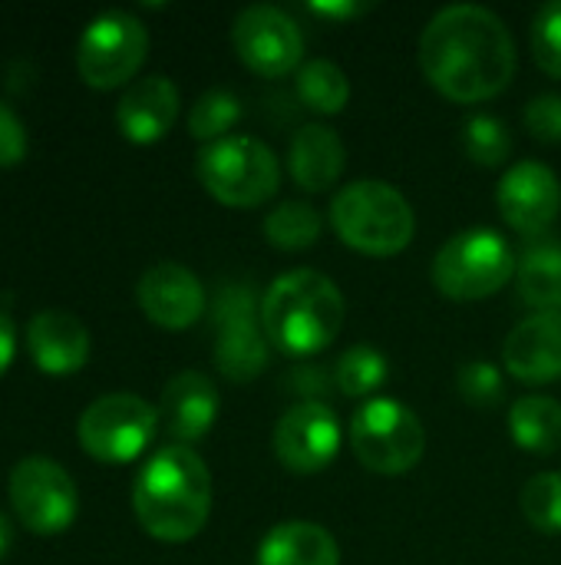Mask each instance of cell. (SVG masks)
I'll return each mask as SVG.
<instances>
[{
	"instance_id": "obj_1",
	"label": "cell",
	"mask_w": 561,
	"mask_h": 565,
	"mask_svg": "<svg viewBox=\"0 0 561 565\" xmlns=\"http://www.w3.org/2000/svg\"><path fill=\"white\" fill-rule=\"evenodd\" d=\"M420 70L440 96L463 106L486 103L513 83L516 43L489 7L453 3L420 33Z\"/></svg>"
},
{
	"instance_id": "obj_2",
	"label": "cell",
	"mask_w": 561,
	"mask_h": 565,
	"mask_svg": "<svg viewBox=\"0 0 561 565\" xmlns=\"http://www.w3.org/2000/svg\"><path fill=\"white\" fill-rule=\"evenodd\" d=\"M132 513L159 543L195 540L212 516V473L205 460L182 444L155 450L132 483Z\"/></svg>"
},
{
	"instance_id": "obj_3",
	"label": "cell",
	"mask_w": 561,
	"mask_h": 565,
	"mask_svg": "<svg viewBox=\"0 0 561 565\" xmlns=\"http://www.w3.org/2000/svg\"><path fill=\"white\" fill-rule=\"evenodd\" d=\"M344 318L347 301L341 288L314 268H298L274 278L261 298V324L268 344L288 358L321 354L337 341Z\"/></svg>"
},
{
	"instance_id": "obj_4",
	"label": "cell",
	"mask_w": 561,
	"mask_h": 565,
	"mask_svg": "<svg viewBox=\"0 0 561 565\" xmlns=\"http://www.w3.org/2000/svg\"><path fill=\"white\" fill-rule=\"evenodd\" d=\"M331 225L347 248L370 258H390L413 242L417 215L390 182L357 179L334 195Z\"/></svg>"
},
{
	"instance_id": "obj_5",
	"label": "cell",
	"mask_w": 561,
	"mask_h": 565,
	"mask_svg": "<svg viewBox=\"0 0 561 565\" xmlns=\"http://www.w3.org/2000/svg\"><path fill=\"white\" fill-rule=\"evenodd\" d=\"M202 189L228 209H258L281 185L278 156L251 136H225L198 152Z\"/></svg>"
},
{
	"instance_id": "obj_6",
	"label": "cell",
	"mask_w": 561,
	"mask_h": 565,
	"mask_svg": "<svg viewBox=\"0 0 561 565\" xmlns=\"http://www.w3.org/2000/svg\"><path fill=\"white\" fill-rule=\"evenodd\" d=\"M509 242L493 228H470L450 238L433 258V285L453 301H483L506 288L516 275Z\"/></svg>"
},
{
	"instance_id": "obj_7",
	"label": "cell",
	"mask_w": 561,
	"mask_h": 565,
	"mask_svg": "<svg viewBox=\"0 0 561 565\" xmlns=\"http://www.w3.org/2000/svg\"><path fill=\"white\" fill-rule=\"evenodd\" d=\"M350 450L370 473L403 477L423 460L427 430L407 404L374 397L350 420Z\"/></svg>"
},
{
	"instance_id": "obj_8",
	"label": "cell",
	"mask_w": 561,
	"mask_h": 565,
	"mask_svg": "<svg viewBox=\"0 0 561 565\" xmlns=\"http://www.w3.org/2000/svg\"><path fill=\"white\" fill-rule=\"evenodd\" d=\"M159 430V407L139 394L116 391L96 397L76 424L79 447L99 463H132Z\"/></svg>"
},
{
	"instance_id": "obj_9",
	"label": "cell",
	"mask_w": 561,
	"mask_h": 565,
	"mask_svg": "<svg viewBox=\"0 0 561 565\" xmlns=\"http://www.w3.org/2000/svg\"><path fill=\"white\" fill-rule=\"evenodd\" d=\"M149 53V30L129 10L93 17L76 43V70L93 89H119L129 83Z\"/></svg>"
},
{
	"instance_id": "obj_10",
	"label": "cell",
	"mask_w": 561,
	"mask_h": 565,
	"mask_svg": "<svg viewBox=\"0 0 561 565\" xmlns=\"http://www.w3.org/2000/svg\"><path fill=\"white\" fill-rule=\"evenodd\" d=\"M7 500L20 526L33 536H60L79 513V490L73 477L50 457H23L10 470Z\"/></svg>"
},
{
	"instance_id": "obj_11",
	"label": "cell",
	"mask_w": 561,
	"mask_h": 565,
	"mask_svg": "<svg viewBox=\"0 0 561 565\" xmlns=\"http://www.w3.org/2000/svg\"><path fill=\"white\" fill-rule=\"evenodd\" d=\"M215 364L235 384H248L268 367L261 305L248 281H231L215 298Z\"/></svg>"
},
{
	"instance_id": "obj_12",
	"label": "cell",
	"mask_w": 561,
	"mask_h": 565,
	"mask_svg": "<svg viewBox=\"0 0 561 565\" xmlns=\"http://www.w3.org/2000/svg\"><path fill=\"white\" fill-rule=\"evenodd\" d=\"M231 43L238 60L265 79L294 73L304 56L301 26L271 3L245 7L231 23Z\"/></svg>"
},
{
	"instance_id": "obj_13",
	"label": "cell",
	"mask_w": 561,
	"mask_h": 565,
	"mask_svg": "<svg viewBox=\"0 0 561 565\" xmlns=\"http://www.w3.org/2000/svg\"><path fill=\"white\" fill-rule=\"evenodd\" d=\"M344 444V427L324 401L288 407L274 427V457L288 473L311 477L334 463Z\"/></svg>"
},
{
	"instance_id": "obj_14",
	"label": "cell",
	"mask_w": 561,
	"mask_h": 565,
	"mask_svg": "<svg viewBox=\"0 0 561 565\" xmlns=\"http://www.w3.org/2000/svg\"><path fill=\"white\" fill-rule=\"evenodd\" d=\"M496 202L513 232L526 238H542L561 212L559 175L542 162L522 159L506 169Z\"/></svg>"
},
{
	"instance_id": "obj_15",
	"label": "cell",
	"mask_w": 561,
	"mask_h": 565,
	"mask_svg": "<svg viewBox=\"0 0 561 565\" xmlns=\"http://www.w3.org/2000/svg\"><path fill=\"white\" fill-rule=\"evenodd\" d=\"M136 301L142 315L165 331H185L205 315V288L195 271L179 262L152 265L136 285Z\"/></svg>"
},
{
	"instance_id": "obj_16",
	"label": "cell",
	"mask_w": 561,
	"mask_h": 565,
	"mask_svg": "<svg viewBox=\"0 0 561 565\" xmlns=\"http://www.w3.org/2000/svg\"><path fill=\"white\" fill-rule=\"evenodd\" d=\"M179 106V86L169 76L152 73L126 86L122 99L116 103V126L129 142L152 146L175 126Z\"/></svg>"
},
{
	"instance_id": "obj_17",
	"label": "cell",
	"mask_w": 561,
	"mask_h": 565,
	"mask_svg": "<svg viewBox=\"0 0 561 565\" xmlns=\"http://www.w3.org/2000/svg\"><path fill=\"white\" fill-rule=\"evenodd\" d=\"M89 331L73 311L46 308L26 324V351L50 377H69L89 361Z\"/></svg>"
},
{
	"instance_id": "obj_18",
	"label": "cell",
	"mask_w": 561,
	"mask_h": 565,
	"mask_svg": "<svg viewBox=\"0 0 561 565\" xmlns=\"http://www.w3.org/2000/svg\"><path fill=\"white\" fill-rule=\"evenodd\" d=\"M218 420V391L198 371L175 374L159 397V427L182 447L202 440Z\"/></svg>"
},
{
	"instance_id": "obj_19",
	"label": "cell",
	"mask_w": 561,
	"mask_h": 565,
	"mask_svg": "<svg viewBox=\"0 0 561 565\" xmlns=\"http://www.w3.org/2000/svg\"><path fill=\"white\" fill-rule=\"evenodd\" d=\"M503 364L522 384L561 381V315L519 321L503 344Z\"/></svg>"
},
{
	"instance_id": "obj_20",
	"label": "cell",
	"mask_w": 561,
	"mask_h": 565,
	"mask_svg": "<svg viewBox=\"0 0 561 565\" xmlns=\"http://www.w3.org/2000/svg\"><path fill=\"white\" fill-rule=\"evenodd\" d=\"M347 166V149L337 129L324 122H308L294 132L288 149V172L304 192H327L341 182Z\"/></svg>"
},
{
	"instance_id": "obj_21",
	"label": "cell",
	"mask_w": 561,
	"mask_h": 565,
	"mask_svg": "<svg viewBox=\"0 0 561 565\" xmlns=\"http://www.w3.org/2000/svg\"><path fill=\"white\" fill-rule=\"evenodd\" d=\"M258 565H341V546L324 526L291 520L261 540Z\"/></svg>"
},
{
	"instance_id": "obj_22",
	"label": "cell",
	"mask_w": 561,
	"mask_h": 565,
	"mask_svg": "<svg viewBox=\"0 0 561 565\" xmlns=\"http://www.w3.org/2000/svg\"><path fill=\"white\" fill-rule=\"evenodd\" d=\"M516 285L539 315H561V245L536 242L516 265Z\"/></svg>"
},
{
	"instance_id": "obj_23",
	"label": "cell",
	"mask_w": 561,
	"mask_h": 565,
	"mask_svg": "<svg viewBox=\"0 0 561 565\" xmlns=\"http://www.w3.org/2000/svg\"><path fill=\"white\" fill-rule=\"evenodd\" d=\"M513 440L526 454H555L561 450V404L552 397H519L509 407Z\"/></svg>"
},
{
	"instance_id": "obj_24",
	"label": "cell",
	"mask_w": 561,
	"mask_h": 565,
	"mask_svg": "<svg viewBox=\"0 0 561 565\" xmlns=\"http://www.w3.org/2000/svg\"><path fill=\"white\" fill-rule=\"evenodd\" d=\"M298 99L321 116H337L350 103V79L331 60H308L298 70Z\"/></svg>"
},
{
	"instance_id": "obj_25",
	"label": "cell",
	"mask_w": 561,
	"mask_h": 565,
	"mask_svg": "<svg viewBox=\"0 0 561 565\" xmlns=\"http://www.w3.org/2000/svg\"><path fill=\"white\" fill-rule=\"evenodd\" d=\"M321 215L308 202H284L265 218V238L281 252H304L321 238Z\"/></svg>"
},
{
	"instance_id": "obj_26",
	"label": "cell",
	"mask_w": 561,
	"mask_h": 565,
	"mask_svg": "<svg viewBox=\"0 0 561 565\" xmlns=\"http://www.w3.org/2000/svg\"><path fill=\"white\" fill-rule=\"evenodd\" d=\"M384 381H387V361L370 344L347 348L334 364V384L347 397H370Z\"/></svg>"
},
{
	"instance_id": "obj_27",
	"label": "cell",
	"mask_w": 561,
	"mask_h": 565,
	"mask_svg": "<svg viewBox=\"0 0 561 565\" xmlns=\"http://www.w3.org/2000/svg\"><path fill=\"white\" fill-rule=\"evenodd\" d=\"M241 119V103L228 89H208L195 99L188 113V132L202 142H218L228 136V129Z\"/></svg>"
},
{
	"instance_id": "obj_28",
	"label": "cell",
	"mask_w": 561,
	"mask_h": 565,
	"mask_svg": "<svg viewBox=\"0 0 561 565\" xmlns=\"http://www.w3.org/2000/svg\"><path fill=\"white\" fill-rule=\"evenodd\" d=\"M522 516L539 533H561V473H539L522 487Z\"/></svg>"
},
{
	"instance_id": "obj_29",
	"label": "cell",
	"mask_w": 561,
	"mask_h": 565,
	"mask_svg": "<svg viewBox=\"0 0 561 565\" xmlns=\"http://www.w3.org/2000/svg\"><path fill=\"white\" fill-rule=\"evenodd\" d=\"M463 146L466 156L479 166H503L513 152L509 129L496 116H470L463 126Z\"/></svg>"
},
{
	"instance_id": "obj_30",
	"label": "cell",
	"mask_w": 561,
	"mask_h": 565,
	"mask_svg": "<svg viewBox=\"0 0 561 565\" xmlns=\"http://www.w3.org/2000/svg\"><path fill=\"white\" fill-rule=\"evenodd\" d=\"M529 40H532V56L539 70L561 79V0L539 7V13L532 17Z\"/></svg>"
},
{
	"instance_id": "obj_31",
	"label": "cell",
	"mask_w": 561,
	"mask_h": 565,
	"mask_svg": "<svg viewBox=\"0 0 561 565\" xmlns=\"http://www.w3.org/2000/svg\"><path fill=\"white\" fill-rule=\"evenodd\" d=\"M456 391L473 407H493L503 397V371L489 361H470L456 374Z\"/></svg>"
},
{
	"instance_id": "obj_32",
	"label": "cell",
	"mask_w": 561,
	"mask_h": 565,
	"mask_svg": "<svg viewBox=\"0 0 561 565\" xmlns=\"http://www.w3.org/2000/svg\"><path fill=\"white\" fill-rule=\"evenodd\" d=\"M526 126L542 142H561V96L546 93L526 106Z\"/></svg>"
},
{
	"instance_id": "obj_33",
	"label": "cell",
	"mask_w": 561,
	"mask_h": 565,
	"mask_svg": "<svg viewBox=\"0 0 561 565\" xmlns=\"http://www.w3.org/2000/svg\"><path fill=\"white\" fill-rule=\"evenodd\" d=\"M26 156V126L23 119L0 99V169L20 166Z\"/></svg>"
},
{
	"instance_id": "obj_34",
	"label": "cell",
	"mask_w": 561,
	"mask_h": 565,
	"mask_svg": "<svg viewBox=\"0 0 561 565\" xmlns=\"http://www.w3.org/2000/svg\"><path fill=\"white\" fill-rule=\"evenodd\" d=\"M311 10L317 13V17H324V20H334V23H341V20H354V17H364L367 10H370V3H357V0H314L311 3Z\"/></svg>"
},
{
	"instance_id": "obj_35",
	"label": "cell",
	"mask_w": 561,
	"mask_h": 565,
	"mask_svg": "<svg viewBox=\"0 0 561 565\" xmlns=\"http://www.w3.org/2000/svg\"><path fill=\"white\" fill-rule=\"evenodd\" d=\"M13 351H17L13 321L0 311V377H3V374H7V367L13 364Z\"/></svg>"
},
{
	"instance_id": "obj_36",
	"label": "cell",
	"mask_w": 561,
	"mask_h": 565,
	"mask_svg": "<svg viewBox=\"0 0 561 565\" xmlns=\"http://www.w3.org/2000/svg\"><path fill=\"white\" fill-rule=\"evenodd\" d=\"M10 546H13V523H10V516L0 510V559L10 553Z\"/></svg>"
}]
</instances>
